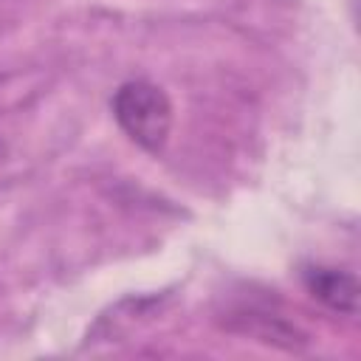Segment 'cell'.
Listing matches in <instances>:
<instances>
[{"label":"cell","instance_id":"7a4b0ae2","mask_svg":"<svg viewBox=\"0 0 361 361\" xmlns=\"http://www.w3.org/2000/svg\"><path fill=\"white\" fill-rule=\"evenodd\" d=\"M302 285L327 310L341 313V316L358 313V293L361 290H358V279L353 271L333 268V265H307L302 271Z\"/></svg>","mask_w":361,"mask_h":361},{"label":"cell","instance_id":"6da1fadb","mask_svg":"<svg viewBox=\"0 0 361 361\" xmlns=\"http://www.w3.org/2000/svg\"><path fill=\"white\" fill-rule=\"evenodd\" d=\"M113 116L124 135L141 149L164 152L172 133V102L161 85L149 79H130L113 93Z\"/></svg>","mask_w":361,"mask_h":361}]
</instances>
